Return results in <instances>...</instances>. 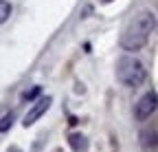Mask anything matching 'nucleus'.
I'll return each instance as SVG.
<instances>
[{"instance_id": "obj_1", "label": "nucleus", "mask_w": 158, "mask_h": 152, "mask_svg": "<svg viewBox=\"0 0 158 152\" xmlns=\"http://www.w3.org/2000/svg\"><path fill=\"white\" fill-rule=\"evenodd\" d=\"M156 29V15L152 11H141L121 33V49L125 51H141L149 35Z\"/></svg>"}, {"instance_id": "obj_2", "label": "nucleus", "mask_w": 158, "mask_h": 152, "mask_svg": "<svg viewBox=\"0 0 158 152\" xmlns=\"http://www.w3.org/2000/svg\"><path fill=\"white\" fill-rule=\"evenodd\" d=\"M147 77V71L143 66L141 60H136L134 55H123V58H118L116 62V80L121 82L123 86H141Z\"/></svg>"}, {"instance_id": "obj_3", "label": "nucleus", "mask_w": 158, "mask_h": 152, "mask_svg": "<svg viewBox=\"0 0 158 152\" xmlns=\"http://www.w3.org/2000/svg\"><path fill=\"white\" fill-rule=\"evenodd\" d=\"M156 108H158V95L154 90H147L143 97L138 99V104L134 108V115H136L138 121H145V119H149L156 112Z\"/></svg>"}, {"instance_id": "obj_4", "label": "nucleus", "mask_w": 158, "mask_h": 152, "mask_svg": "<svg viewBox=\"0 0 158 152\" xmlns=\"http://www.w3.org/2000/svg\"><path fill=\"white\" fill-rule=\"evenodd\" d=\"M48 106H51V97L40 99V102H37V104H35V106L29 110V115L24 117V121H22V124H24L27 128H29V126H33V124H35V119H40V117H42L44 112L48 110Z\"/></svg>"}, {"instance_id": "obj_5", "label": "nucleus", "mask_w": 158, "mask_h": 152, "mask_svg": "<svg viewBox=\"0 0 158 152\" xmlns=\"http://www.w3.org/2000/svg\"><path fill=\"white\" fill-rule=\"evenodd\" d=\"M68 143H70V148H73L75 152H84V150L88 148V141H86L84 135H70V137H68Z\"/></svg>"}, {"instance_id": "obj_6", "label": "nucleus", "mask_w": 158, "mask_h": 152, "mask_svg": "<svg viewBox=\"0 0 158 152\" xmlns=\"http://www.w3.org/2000/svg\"><path fill=\"white\" fill-rule=\"evenodd\" d=\"M141 141L145 148H156L158 145V132L156 130H143L141 132Z\"/></svg>"}, {"instance_id": "obj_7", "label": "nucleus", "mask_w": 158, "mask_h": 152, "mask_svg": "<svg viewBox=\"0 0 158 152\" xmlns=\"http://www.w3.org/2000/svg\"><path fill=\"white\" fill-rule=\"evenodd\" d=\"M9 15H11V5L7 2V0H0V24L7 22Z\"/></svg>"}, {"instance_id": "obj_8", "label": "nucleus", "mask_w": 158, "mask_h": 152, "mask_svg": "<svg viewBox=\"0 0 158 152\" xmlns=\"http://www.w3.org/2000/svg\"><path fill=\"white\" fill-rule=\"evenodd\" d=\"M40 93H42V88H40V86H33L31 90H24V93H22V99H24V102H31V99L37 97Z\"/></svg>"}, {"instance_id": "obj_9", "label": "nucleus", "mask_w": 158, "mask_h": 152, "mask_svg": "<svg viewBox=\"0 0 158 152\" xmlns=\"http://www.w3.org/2000/svg\"><path fill=\"white\" fill-rule=\"evenodd\" d=\"M11 124H13V115L9 112V115H5V117H2V121H0V132H7Z\"/></svg>"}, {"instance_id": "obj_10", "label": "nucleus", "mask_w": 158, "mask_h": 152, "mask_svg": "<svg viewBox=\"0 0 158 152\" xmlns=\"http://www.w3.org/2000/svg\"><path fill=\"white\" fill-rule=\"evenodd\" d=\"M103 2H112V0H103Z\"/></svg>"}]
</instances>
